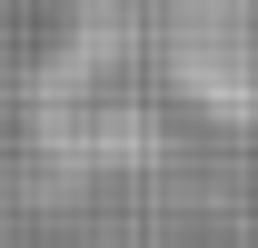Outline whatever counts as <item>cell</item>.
<instances>
[{
	"instance_id": "1",
	"label": "cell",
	"mask_w": 258,
	"mask_h": 248,
	"mask_svg": "<svg viewBox=\"0 0 258 248\" xmlns=\"http://www.w3.org/2000/svg\"><path fill=\"white\" fill-rule=\"evenodd\" d=\"M169 80L189 109L258 129V0H169Z\"/></svg>"
}]
</instances>
